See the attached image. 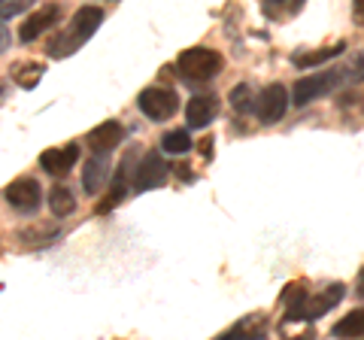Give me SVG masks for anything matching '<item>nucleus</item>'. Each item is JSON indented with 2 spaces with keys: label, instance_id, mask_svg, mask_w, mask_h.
I'll return each mask as SVG.
<instances>
[{
  "label": "nucleus",
  "instance_id": "obj_1",
  "mask_svg": "<svg viewBox=\"0 0 364 340\" xmlns=\"http://www.w3.org/2000/svg\"><path fill=\"white\" fill-rule=\"evenodd\" d=\"M100 21H104V9H100V6L76 9V16H73L70 25H67V31H61L58 37L49 43V49H46V52H49V58H70V55H76L91 37H95V31L100 28Z\"/></svg>",
  "mask_w": 364,
  "mask_h": 340
},
{
  "label": "nucleus",
  "instance_id": "obj_2",
  "mask_svg": "<svg viewBox=\"0 0 364 340\" xmlns=\"http://www.w3.org/2000/svg\"><path fill=\"white\" fill-rule=\"evenodd\" d=\"M176 70L182 79H188V83H207V79H215L225 70V58L215 49L191 46L186 52H179Z\"/></svg>",
  "mask_w": 364,
  "mask_h": 340
},
{
  "label": "nucleus",
  "instance_id": "obj_3",
  "mask_svg": "<svg viewBox=\"0 0 364 340\" xmlns=\"http://www.w3.org/2000/svg\"><path fill=\"white\" fill-rule=\"evenodd\" d=\"M343 83H346V67L318 70V73L304 76V79H298V83H294L291 100H294V107H306V104H313V100L325 97V95H334Z\"/></svg>",
  "mask_w": 364,
  "mask_h": 340
},
{
  "label": "nucleus",
  "instance_id": "obj_4",
  "mask_svg": "<svg viewBox=\"0 0 364 340\" xmlns=\"http://www.w3.org/2000/svg\"><path fill=\"white\" fill-rule=\"evenodd\" d=\"M136 107H140V112L146 119L152 122H167L176 116L179 110V97L170 92V88H158V85H149L143 88L140 97H136Z\"/></svg>",
  "mask_w": 364,
  "mask_h": 340
},
{
  "label": "nucleus",
  "instance_id": "obj_5",
  "mask_svg": "<svg viewBox=\"0 0 364 340\" xmlns=\"http://www.w3.org/2000/svg\"><path fill=\"white\" fill-rule=\"evenodd\" d=\"M167 174H170V164L164 161L158 152H146L143 161L134 167V176H131V188L134 191H149L167 183Z\"/></svg>",
  "mask_w": 364,
  "mask_h": 340
},
{
  "label": "nucleus",
  "instance_id": "obj_6",
  "mask_svg": "<svg viewBox=\"0 0 364 340\" xmlns=\"http://www.w3.org/2000/svg\"><path fill=\"white\" fill-rule=\"evenodd\" d=\"M4 198H6L9 207L18 210V213H37L40 203H43V188L33 176H18L6 186Z\"/></svg>",
  "mask_w": 364,
  "mask_h": 340
},
{
  "label": "nucleus",
  "instance_id": "obj_7",
  "mask_svg": "<svg viewBox=\"0 0 364 340\" xmlns=\"http://www.w3.org/2000/svg\"><path fill=\"white\" fill-rule=\"evenodd\" d=\"M286 110H289V92L279 83L267 85L255 100V112H258L261 124H277L282 116H286Z\"/></svg>",
  "mask_w": 364,
  "mask_h": 340
},
{
  "label": "nucleus",
  "instance_id": "obj_8",
  "mask_svg": "<svg viewBox=\"0 0 364 340\" xmlns=\"http://www.w3.org/2000/svg\"><path fill=\"white\" fill-rule=\"evenodd\" d=\"M343 294H346V286L343 282H331V286H325L318 294H306L304 298V307H301V322H313V319H322V316L328 310H334L340 301H343Z\"/></svg>",
  "mask_w": 364,
  "mask_h": 340
},
{
  "label": "nucleus",
  "instance_id": "obj_9",
  "mask_svg": "<svg viewBox=\"0 0 364 340\" xmlns=\"http://www.w3.org/2000/svg\"><path fill=\"white\" fill-rule=\"evenodd\" d=\"M79 161V146L67 143V146H55V149H46L40 155V167L49 176H67Z\"/></svg>",
  "mask_w": 364,
  "mask_h": 340
},
{
  "label": "nucleus",
  "instance_id": "obj_10",
  "mask_svg": "<svg viewBox=\"0 0 364 340\" xmlns=\"http://www.w3.org/2000/svg\"><path fill=\"white\" fill-rule=\"evenodd\" d=\"M58 18H61V6H58V4H46V6H40L28 21H21L18 40H21V43H33V40L40 37V33L49 31Z\"/></svg>",
  "mask_w": 364,
  "mask_h": 340
},
{
  "label": "nucleus",
  "instance_id": "obj_11",
  "mask_svg": "<svg viewBox=\"0 0 364 340\" xmlns=\"http://www.w3.org/2000/svg\"><path fill=\"white\" fill-rule=\"evenodd\" d=\"M122 140H124V128H122V124L119 122H104V124H97V128L88 131L85 146L91 152H112Z\"/></svg>",
  "mask_w": 364,
  "mask_h": 340
},
{
  "label": "nucleus",
  "instance_id": "obj_12",
  "mask_svg": "<svg viewBox=\"0 0 364 340\" xmlns=\"http://www.w3.org/2000/svg\"><path fill=\"white\" fill-rule=\"evenodd\" d=\"M215 116H219V97L215 95H195L186 107L188 128H207Z\"/></svg>",
  "mask_w": 364,
  "mask_h": 340
},
{
  "label": "nucleus",
  "instance_id": "obj_13",
  "mask_svg": "<svg viewBox=\"0 0 364 340\" xmlns=\"http://www.w3.org/2000/svg\"><path fill=\"white\" fill-rule=\"evenodd\" d=\"M109 179V152H95L85 161V170H82V188L85 195H97L104 183Z\"/></svg>",
  "mask_w": 364,
  "mask_h": 340
},
{
  "label": "nucleus",
  "instance_id": "obj_14",
  "mask_svg": "<svg viewBox=\"0 0 364 340\" xmlns=\"http://www.w3.org/2000/svg\"><path fill=\"white\" fill-rule=\"evenodd\" d=\"M131 161H134V155H124V161L119 164L116 176H112L109 195L97 203V213H100V216H104V213H109L112 207H119V203L124 201V195H128V170H131Z\"/></svg>",
  "mask_w": 364,
  "mask_h": 340
},
{
  "label": "nucleus",
  "instance_id": "obj_15",
  "mask_svg": "<svg viewBox=\"0 0 364 340\" xmlns=\"http://www.w3.org/2000/svg\"><path fill=\"white\" fill-rule=\"evenodd\" d=\"M264 334H267V319L261 313H249L237 325L228 328L222 337L225 340H246V337H264Z\"/></svg>",
  "mask_w": 364,
  "mask_h": 340
},
{
  "label": "nucleus",
  "instance_id": "obj_16",
  "mask_svg": "<svg viewBox=\"0 0 364 340\" xmlns=\"http://www.w3.org/2000/svg\"><path fill=\"white\" fill-rule=\"evenodd\" d=\"M346 52V43H337V46H325V49H316V52H294L291 55V64L294 67H304V70H310V67H318L325 61L337 58V55Z\"/></svg>",
  "mask_w": 364,
  "mask_h": 340
},
{
  "label": "nucleus",
  "instance_id": "obj_17",
  "mask_svg": "<svg viewBox=\"0 0 364 340\" xmlns=\"http://www.w3.org/2000/svg\"><path fill=\"white\" fill-rule=\"evenodd\" d=\"M306 282H289L286 292H282V307H286V322H301V307L306 298Z\"/></svg>",
  "mask_w": 364,
  "mask_h": 340
},
{
  "label": "nucleus",
  "instance_id": "obj_18",
  "mask_svg": "<svg viewBox=\"0 0 364 340\" xmlns=\"http://www.w3.org/2000/svg\"><path fill=\"white\" fill-rule=\"evenodd\" d=\"M49 210H52V216H70V213L76 210V198H73V191L67 188V186H55L49 191Z\"/></svg>",
  "mask_w": 364,
  "mask_h": 340
},
{
  "label": "nucleus",
  "instance_id": "obj_19",
  "mask_svg": "<svg viewBox=\"0 0 364 340\" xmlns=\"http://www.w3.org/2000/svg\"><path fill=\"white\" fill-rule=\"evenodd\" d=\"M334 337H364V307L346 313L340 322H334L331 328Z\"/></svg>",
  "mask_w": 364,
  "mask_h": 340
},
{
  "label": "nucleus",
  "instance_id": "obj_20",
  "mask_svg": "<svg viewBox=\"0 0 364 340\" xmlns=\"http://www.w3.org/2000/svg\"><path fill=\"white\" fill-rule=\"evenodd\" d=\"M191 149V137H188V131H167L164 137H161V152L164 155H186Z\"/></svg>",
  "mask_w": 364,
  "mask_h": 340
},
{
  "label": "nucleus",
  "instance_id": "obj_21",
  "mask_svg": "<svg viewBox=\"0 0 364 340\" xmlns=\"http://www.w3.org/2000/svg\"><path fill=\"white\" fill-rule=\"evenodd\" d=\"M43 70H46L43 64H33V61H31V64H21L18 70L13 73V79H16L21 88H28V92H31V88H37V83L43 79Z\"/></svg>",
  "mask_w": 364,
  "mask_h": 340
},
{
  "label": "nucleus",
  "instance_id": "obj_22",
  "mask_svg": "<svg viewBox=\"0 0 364 340\" xmlns=\"http://www.w3.org/2000/svg\"><path fill=\"white\" fill-rule=\"evenodd\" d=\"M231 107L240 112V116H246V112H255V95H252V88H249L246 83H240L231 92Z\"/></svg>",
  "mask_w": 364,
  "mask_h": 340
},
{
  "label": "nucleus",
  "instance_id": "obj_23",
  "mask_svg": "<svg viewBox=\"0 0 364 340\" xmlns=\"http://www.w3.org/2000/svg\"><path fill=\"white\" fill-rule=\"evenodd\" d=\"M304 6V0H264V13L270 18H289Z\"/></svg>",
  "mask_w": 364,
  "mask_h": 340
},
{
  "label": "nucleus",
  "instance_id": "obj_24",
  "mask_svg": "<svg viewBox=\"0 0 364 340\" xmlns=\"http://www.w3.org/2000/svg\"><path fill=\"white\" fill-rule=\"evenodd\" d=\"M18 237L28 246H46V243H52L55 237H58V228H43V225H33V228H25Z\"/></svg>",
  "mask_w": 364,
  "mask_h": 340
},
{
  "label": "nucleus",
  "instance_id": "obj_25",
  "mask_svg": "<svg viewBox=\"0 0 364 340\" xmlns=\"http://www.w3.org/2000/svg\"><path fill=\"white\" fill-rule=\"evenodd\" d=\"M33 6V0H0V18H13L21 16L25 9Z\"/></svg>",
  "mask_w": 364,
  "mask_h": 340
},
{
  "label": "nucleus",
  "instance_id": "obj_26",
  "mask_svg": "<svg viewBox=\"0 0 364 340\" xmlns=\"http://www.w3.org/2000/svg\"><path fill=\"white\" fill-rule=\"evenodd\" d=\"M346 83H364V52L346 67Z\"/></svg>",
  "mask_w": 364,
  "mask_h": 340
},
{
  "label": "nucleus",
  "instance_id": "obj_27",
  "mask_svg": "<svg viewBox=\"0 0 364 340\" xmlns=\"http://www.w3.org/2000/svg\"><path fill=\"white\" fill-rule=\"evenodd\" d=\"M6 46H9V31L4 21H0V52H6Z\"/></svg>",
  "mask_w": 364,
  "mask_h": 340
},
{
  "label": "nucleus",
  "instance_id": "obj_28",
  "mask_svg": "<svg viewBox=\"0 0 364 340\" xmlns=\"http://www.w3.org/2000/svg\"><path fill=\"white\" fill-rule=\"evenodd\" d=\"M352 6H355V18L364 25V0H352Z\"/></svg>",
  "mask_w": 364,
  "mask_h": 340
},
{
  "label": "nucleus",
  "instance_id": "obj_29",
  "mask_svg": "<svg viewBox=\"0 0 364 340\" xmlns=\"http://www.w3.org/2000/svg\"><path fill=\"white\" fill-rule=\"evenodd\" d=\"M355 294H358V298H364V267H361V274L355 280Z\"/></svg>",
  "mask_w": 364,
  "mask_h": 340
}]
</instances>
